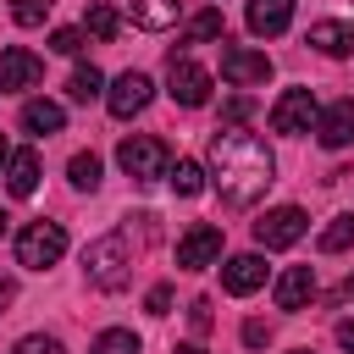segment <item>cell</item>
<instances>
[{"instance_id": "obj_1", "label": "cell", "mask_w": 354, "mask_h": 354, "mask_svg": "<svg viewBox=\"0 0 354 354\" xmlns=\"http://www.w3.org/2000/svg\"><path fill=\"white\" fill-rule=\"evenodd\" d=\"M205 177H210V188H216L232 210H249V205L277 183V155L266 149V138H254V133H243V127H221V133L210 138Z\"/></svg>"}, {"instance_id": "obj_2", "label": "cell", "mask_w": 354, "mask_h": 354, "mask_svg": "<svg viewBox=\"0 0 354 354\" xmlns=\"http://www.w3.org/2000/svg\"><path fill=\"white\" fill-rule=\"evenodd\" d=\"M83 277H88V288H100V293L127 288V277H133V243H127V232L94 238V243L83 249Z\"/></svg>"}, {"instance_id": "obj_3", "label": "cell", "mask_w": 354, "mask_h": 354, "mask_svg": "<svg viewBox=\"0 0 354 354\" xmlns=\"http://www.w3.org/2000/svg\"><path fill=\"white\" fill-rule=\"evenodd\" d=\"M116 166H122L133 183H160V177L171 171V149H166L160 138H149V133H133V138L116 144Z\"/></svg>"}, {"instance_id": "obj_4", "label": "cell", "mask_w": 354, "mask_h": 354, "mask_svg": "<svg viewBox=\"0 0 354 354\" xmlns=\"http://www.w3.org/2000/svg\"><path fill=\"white\" fill-rule=\"evenodd\" d=\"M61 254H66V227H61V221H28V227L17 232V266L50 271Z\"/></svg>"}, {"instance_id": "obj_5", "label": "cell", "mask_w": 354, "mask_h": 354, "mask_svg": "<svg viewBox=\"0 0 354 354\" xmlns=\"http://www.w3.org/2000/svg\"><path fill=\"white\" fill-rule=\"evenodd\" d=\"M166 94H171L183 111H199V105L210 100V72H205L194 55H177V50H171V61H166Z\"/></svg>"}, {"instance_id": "obj_6", "label": "cell", "mask_w": 354, "mask_h": 354, "mask_svg": "<svg viewBox=\"0 0 354 354\" xmlns=\"http://www.w3.org/2000/svg\"><path fill=\"white\" fill-rule=\"evenodd\" d=\"M315 116H321V105L310 88H282V100L271 105V133L304 138V133H315Z\"/></svg>"}, {"instance_id": "obj_7", "label": "cell", "mask_w": 354, "mask_h": 354, "mask_svg": "<svg viewBox=\"0 0 354 354\" xmlns=\"http://www.w3.org/2000/svg\"><path fill=\"white\" fill-rule=\"evenodd\" d=\"M304 232H310V216H304L299 205H277V210H266V216L254 221V243H260V249H293Z\"/></svg>"}, {"instance_id": "obj_8", "label": "cell", "mask_w": 354, "mask_h": 354, "mask_svg": "<svg viewBox=\"0 0 354 354\" xmlns=\"http://www.w3.org/2000/svg\"><path fill=\"white\" fill-rule=\"evenodd\" d=\"M221 260V227L216 221H194L183 238H177V266L183 271H205Z\"/></svg>"}, {"instance_id": "obj_9", "label": "cell", "mask_w": 354, "mask_h": 354, "mask_svg": "<svg viewBox=\"0 0 354 354\" xmlns=\"http://www.w3.org/2000/svg\"><path fill=\"white\" fill-rule=\"evenodd\" d=\"M221 77L232 88H260L271 77V55L266 50H243V44H227L221 50Z\"/></svg>"}, {"instance_id": "obj_10", "label": "cell", "mask_w": 354, "mask_h": 354, "mask_svg": "<svg viewBox=\"0 0 354 354\" xmlns=\"http://www.w3.org/2000/svg\"><path fill=\"white\" fill-rule=\"evenodd\" d=\"M39 77H44V61L33 50H22V44L0 50V94H28V88H39Z\"/></svg>"}, {"instance_id": "obj_11", "label": "cell", "mask_w": 354, "mask_h": 354, "mask_svg": "<svg viewBox=\"0 0 354 354\" xmlns=\"http://www.w3.org/2000/svg\"><path fill=\"white\" fill-rule=\"evenodd\" d=\"M149 100H155V83H149V72H122V77L105 88V105H111V116H116V122L138 116Z\"/></svg>"}, {"instance_id": "obj_12", "label": "cell", "mask_w": 354, "mask_h": 354, "mask_svg": "<svg viewBox=\"0 0 354 354\" xmlns=\"http://www.w3.org/2000/svg\"><path fill=\"white\" fill-rule=\"evenodd\" d=\"M315 138H321L326 149H348V144H354V100H332V105H321V116H315Z\"/></svg>"}, {"instance_id": "obj_13", "label": "cell", "mask_w": 354, "mask_h": 354, "mask_svg": "<svg viewBox=\"0 0 354 354\" xmlns=\"http://www.w3.org/2000/svg\"><path fill=\"white\" fill-rule=\"evenodd\" d=\"M116 11H122L133 28H144V33H166V28L183 17L177 0H116Z\"/></svg>"}, {"instance_id": "obj_14", "label": "cell", "mask_w": 354, "mask_h": 354, "mask_svg": "<svg viewBox=\"0 0 354 354\" xmlns=\"http://www.w3.org/2000/svg\"><path fill=\"white\" fill-rule=\"evenodd\" d=\"M221 288L227 293H254V288H266V260L260 254H227L221 260Z\"/></svg>"}, {"instance_id": "obj_15", "label": "cell", "mask_w": 354, "mask_h": 354, "mask_svg": "<svg viewBox=\"0 0 354 354\" xmlns=\"http://www.w3.org/2000/svg\"><path fill=\"white\" fill-rule=\"evenodd\" d=\"M249 33L254 39H277V33H288V22H293V0H249Z\"/></svg>"}, {"instance_id": "obj_16", "label": "cell", "mask_w": 354, "mask_h": 354, "mask_svg": "<svg viewBox=\"0 0 354 354\" xmlns=\"http://www.w3.org/2000/svg\"><path fill=\"white\" fill-rule=\"evenodd\" d=\"M315 299V266H288L277 277V310H304Z\"/></svg>"}, {"instance_id": "obj_17", "label": "cell", "mask_w": 354, "mask_h": 354, "mask_svg": "<svg viewBox=\"0 0 354 354\" xmlns=\"http://www.w3.org/2000/svg\"><path fill=\"white\" fill-rule=\"evenodd\" d=\"M310 44H315L321 55L343 61V55H354V22H337V17H326V22H310Z\"/></svg>"}, {"instance_id": "obj_18", "label": "cell", "mask_w": 354, "mask_h": 354, "mask_svg": "<svg viewBox=\"0 0 354 354\" xmlns=\"http://www.w3.org/2000/svg\"><path fill=\"white\" fill-rule=\"evenodd\" d=\"M61 127H66V111H61L55 100H28V105H22V133L50 138V133H61Z\"/></svg>"}, {"instance_id": "obj_19", "label": "cell", "mask_w": 354, "mask_h": 354, "mask_svg": "<svg viewBox=\"0 0 354 354\" xmlns=\"http://www.w3.org/2000/svg\"><path fill=\"white\" fill-rule=\"evenodd\" d=\"M6 188H11L17 199H28V194L39 188V155H33V149H11V160H6Z\"/></svg>"}, {"instance_id": "obj_20", "label": "cell", "mask_w": 354, "mask_h": 354, "mask_svg": "<svg viewBox=\"0 0 354 354\" xmlns=\"http://www.w3.org/2000/svg\"><path fill=\"white\" fill-rule=\"evenodd\" d=\"M116 28H122V11H116V6H105V0H100V6H88V11H83V33H88V39L111 44V39H116Z\"/></svg>"}, {"instance_id": "obj_21", "label": "cell", "mask_w": 354, "mask_h": 354, "mask_svg": "<svg viewBox=\"0 0 354 354\" xmlns=\"http://www.w3.org/2000/svg\"><path fill=\"white\" fill-rule=\"evenodd\" d=\"M216 39H227L221 11H194V17H188V28H183V44H216Z\"/></svg>"}, {"instance_id": "obj_22", "label": "cell", "mask_w": 354, "mask_h": 354, "mask_svg": "<svg viewBox=\"0 0 354 354\" xmlns=\"http://www.w3.org/2000/svg\"><path fill=\"white\" fill-rule=\"evenodd\" d=\"M321 254H343V249H354V210H343V216H332L326 227H321Z\"/></svg>"}, {"instance_id": "obj_23", "label": "cell", "mask_w": 354, "mask_h": 354, "mask_svg": "<svg viewBox=\"0 0 354 354\" xmlns=\"http://www.w3.org/2000/svg\"><path fill=\"white\" fill-rule=\"evenodd\" d=\"M66 94H72L77 105H88V100H100V94H105V72H100L94 61H83V66L72 72V83H66Z\"/></svg>"}, {"instance_id": "obj_24", "label": "cell", "mask_w": 354, "mask_h": 354, "mask_svg": "<svg viewBox=\"0 0 354 354\" xmlns=\"http://www.w3.org/2000/svg\"><path fill=\"white\" fill-rule=\"evenodd\" d=\"M166 183H171L183 199H194V194H205V183H210V177H205V166H199V160H171Z\"/></svg>"}, {"instance_id": "obj_25", "label": "cell", "mask_w": 354, "mask_h": 354, "mask_svg": "<svg viewBox=\"0 0 354 354\" xmlns=\"http://www.w3.org/2000/svg\"><path fill=\"white\" fill-rule=\"evenodd\" d=\"M66 183H72L77 194H94V188H100V155H88V149L72 155V160H66Z\"/></svg>"}, {"instance_id": "obj_26", "label": "cell", "mask_w": 354, "mask_h": 354, "mask_svg": "<svg viewBox=\"0 0 354 354\" xmlns=\"http://www.w3.org/2000/svg\"><path fill=\"white\" fill-rule=\"evenodd\" d=\"M88 354H138V337L127 332V326H105L100 337H94V348Z\"/></svg>"}, {"instance_id": "obj_27", "label": "cell", "mask_w": 354, "mask_h": 354, "mask_svg": "<svg viewBox=\"0 0 354 354\" xmlns=\"http://www.w3.org/2000/svg\"><path fill=\"white\" fill-rule=\"evenodd\" d=\"M50 6L55 0H11V17H17V28H39L50 17Z\"/></svg>"}, {"instance_id": "obj_28", "label": "cell", "mask_w": 354, "mask_h": 354, "mask_svg": "<svg viewBox=\"0 0 354 354\" xmlns=\"http://www.w3.org/2000/svg\"><path fill=\"white\" fill-rule=\"evenodd\" d=\"M83 39H88L83 28H55V33H50V50H55V55H83Z\"/></svg>"}, {"instance_id": "obj_29", "label": "cell", "mask_w": 354, "mask_h": 354, "mask_svg": "<svg viewBox=\"0 0 354 354\" xmlns=\"http://www.w3.org/2000/svg\"><path fill=\"white\" fill-rule=\"evenodd\" d=\"M11 354H66V348H61L55 337H44V332H28V337H22Z\"/></svg>"}, {"instance_id": "obj_30", "label": "cell", "mask_w": 354, "mask_h": 354, "mask_svg": "<svg viewBox=\"0 0 354 354\" xmlns=\"http://www.w3.org/2000/svg\"><path fill=\"white\" fill-rule=\"evenodd\" d=\"M221 116H227V127H238V122H249V116H254V100H249V94H232V100L221 105Z\"/></svg>"}, {"instance_id": "obj_31", "label": "cell", "mask_w": 354, "mask_h": 354, "mask_svg": "<svg viewBox=\"0 0 354 354\" xmlns=\"http://www.w3.org/2000/svg\"><path fill=\"white\" fill-rule=\"evenodd\" d=\"M144 310H149V315H171V288H166V282H155V288L144 293Z\"/></svg>"}, {"instance_id": "obj_32", "label": "cell", "mask_w": 354, "mask_h": 354, "mask_svg": "<svg viewBox=\"0 0 354 354\" xmlns=\"http://www.w3.org/2000/svg\"><path fill=\"white\" fill-rule=\"evenodd\" d=\"M188 321H194V332H210V299H194L188 304Z\"/></svg>"}, {"instance_id": "obj_33", "label": "cell", "mask_w": 354, "mask_h": 354, "mask_svg": "<svg viewBox=\"0 0 354 354\" xmlns=\"http://www.w3.org/2000/svg\"><path fill=\"white\" fill-rule=\"evenodd\" d=\"M266 337H271V326H266V321H243V343H249V348H260Z\"/></svg>"}, {"instance_id": "obj_34", "label": "cell", "mask_w": 354, "mask_h": 354, "mask_svg": "<svg viewBox=\"0 0 354 354\" xmlns=\"http://www.w3.org/2000/svg\"><path fill=\"white\" fill-rule=\"evenodd\" d=\"M337 348H343V354H354V315H348V321H337Z\"/></svg>"}, {"instance_id": "obj_35", "label": "cell", "mask_w": 354, "mask_h": 354, "mask_svg": "<svg viewBox=\"0 0 354 354\" xmlns=\"http://www.w3.org/2000/svg\"><path fill=\"white\" fill-rule=\"evenodd\" d=\"M11 299H17V282H11V277H0V315H6V304H11Z\"/></svg>"}, {"instance_id": "obj_36", "label": "cell", "mask_w": 354, "mask_h": 354, "mask_svg": "<svg viewBox=\"0 0 354 354\" xmlns=\"http://www.w3.org/2000/svg\"><path fill=\"white\" fill-rule=\"evenodd\" d=\"M6 160H11V144L0 138V177H6Z\"/></svg>"}, {"instance_id": "obj_37", "label": "cell", "mask_w": 354, "mask_h": 354, "mask_svg": "<svg viewBox=\"0 0 354 354\" xmlns=\"http://www.w3.org/2000/svg\"><path fill=\"white\" fill-rule=\"evenodd\" d=\"M177 354H205V348H199V343H183V348H177Z\"/></svg>"}, {"instance_id": "obj_38", "label": "cell", "mask_w": 354, "mask_h": 354, "mask_svg": "<svg viewBox=\"0 0 354 354\" xmlns=\"http://www.w3.org/2000/svg\"><path fill=\"white\" fill-rule=\"evenodd\" d=\"M6 227H11V216H6V210H0V238H6Z\"/></svg>"}, {"instance_id": "obj_39", "label": "cell", "mask_w": 354, "mask_h": 354, "mask_svg": "<svg viewBox=\"0 0 354 354\" xmlns=\"http://www.w3.org/2000/svg\"><path fill=\"white\" fill-rule=\"evenodd\" d=\"M343 299H348V304H354V277H348V288H343Z\"/></svg>"}, {"instance_id": "obj_40", "label": "cell", "mask_w": 354, "mask_h": 354, "mask_svg": "<svg viewBox=\"0 0 354 354\" xmlns=\"http://www.w3.org/2000/svg\"><path fill=\"white\" fill-rule=\"evenodd\" d=\"M293 354H310V348H293Z\"/></svg>"}]
</instances>
